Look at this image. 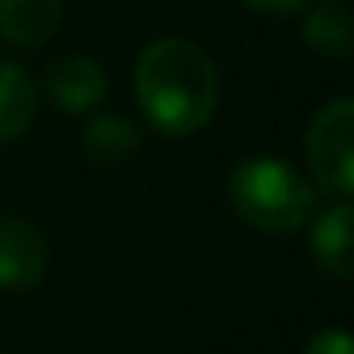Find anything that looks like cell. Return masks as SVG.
<instances>
[{"instance_id":"1","label":"cell","mask_w":354,"mask_h":354,"mask_svg":"<svg viewBox=\"0 0 354 354\" xmlns=\"http://www.w3.org/2000/svg\"><path fill=\"white\" fill-rule=\"evenodd\" d=\"M133 95L141 118L156 133L187 138L214 118L221 80L202 46L187 39H156L133 65Z\"/></svg>"},{"instance_id":"2","label":"cell","mask_w":354,"mask_h":354,"mask_svg":"<svg viewBox=\"0 0 354 354\" xmlns=\"http://www.w3.org/2000/svg\"><path fill=\"white\" fill-rule=\"evenodd\" d=\"M229 206L259 232H293L316 214V187L278 156H252L229 171Z\"/></svg>"},{"instance_id":"3","label":"cell","mask_w":354,"mask_h":354,"mask_svg":"<svg viewBox=\"0 0 354 354\" xmlns=\"http://www.w3.org/2000/svg\"><path fill=\"white\" fill-rule=\"evenodd\" d=\"M305 160L313 183L324 194L351 198L354 194V103L346 95L324 103L313 115L305 138Z\"/></svg>"},{"instance_id":"4","label":"cell","mask_w":354,"mask_h":354,"mask_svg":"<svg viewBox=\"0 0 354 354\" xmlns=\"http://www.w3.org/2000/svg\"><path fill=\"white\" fill-rule=\"evenodd\" d=\"M50 263L46 236L24 217H0V290H31Z\"/></svg>"},{"instance_id":"5","label":"cell","mask_w":354,"mask_h":354,"mask_svg":"<svg viewBox=\"0 0 354 354\" xmlns=\"http://www.w3.org/2000/svg\"><path fill=\"white\" fill-rule=\"evenodd\" d=\"M42 92L65 115H84V111L100 107L103 95H107V69L88 54L57 57L42 77Z\"/></svg>"},{"instance_id":"6","label":"cell","mask_w":354,"mask_h":354,"mask_svg":"<svg viewBox=\"0 0 354 354\" xmlns=\"http://www.w3.org/2000/svg\"><path fill=\"white\" fill-rule=\"evenodd\" d=\"M351 225H354V209H351V202L343 198V202H335V206H328L324 214H316L313 236H308L316 267L328 278H335V282H346V278H351V263H354Z\"/></svg>"},{"instance_id":"7","label":"cell","mask_w":354,"mask_h":354,"mask_svg":"<svg viewBox=\"0 0 354 354\" xmlns=\"http://www.w3.org/2000/svg\"><path fill=\"white\" fill-rule=\"evenodd\" d=\"M62 16V0H0V39L39 50L57 35Z\"/></svg>"},{"instance_id":"8","label":"cell","mask_w":354,"mask_h":354,"mask_svg":"<svg viewBox=\"0 0 354 354\" xmlns=\"http://www.w3.org/2000/svg\"><path fill=\"white\" fill-rule=\"evenodd\" d=\"M301 39L313 54L328 57V62H343L354 50V24L351 8L343 0H320L308 8V16L301 19Z\"/></svg>"},{"instance_id":"9","label":"cell","mask_w":354,"mask_h":354,"mask_svg":"<svg viewBox=\"0 0 354 354\" xmlns=\"http://www.w3.org/2000/svg\"><path fill=\"white\" fill-rule=\"evenodd\" d=\"M39 111V88L19 65L0 62V145L24 138Z\"/></svg>"},{"instance_id":"10","label":"cell","mask_w":354,"mask_h":354,"mask_svg":"<svg viewBox=\"0 0 354 354\" xmlns=\"http://www.w3.org/2000/svg\"><path fill=\"white\" fill-rule=\"evenodd\" d=\"M80 145L92 156L95 164H126L141 145V130L133 118L126 115H95L84 122V133H80Z\"/></svg>"},{"instance_id":"11","label":"cell","mask_w":354,"mask_h":354,"mask_svg":"<svg viewBox=\"0 0 354 354\" xmlns=\"http://www.w3.org/2000/svg\"><path fill=\"white\" fill-rule=\"evenodd\" d=\"M305 354H351V335L346 328H320L308 339Z\"/></svg>"},{"instance_id":"12","label":"cell","mask_w":354,"mask_h":354,"mask_svg":"<svg viewBox=\"0 0 354 354\" xmlns=\"http://www.w3.org/2000/svg\"><path fill=\"white\" fill-rule=\"evenodd\" d=\"M248 12H255V16H270V19H282V16H293V12H301L308 4V0H240Z\"/></svg>"}]
</instances>
